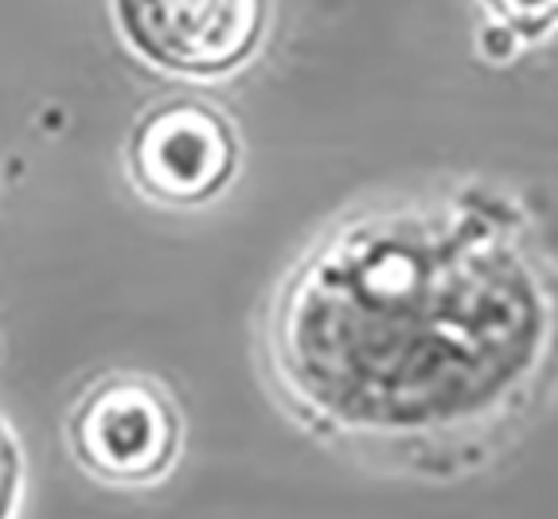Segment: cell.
Returning a JSON list of instances; mask_svg holds the SVG:
<instances>
[{"label":"cell","instance_id":"cell-3","mask_svg":"<svg viewBox=\"0 0 558 519\" xmlns=\"http://www.w3.org/2000/svg\"><path fill=\"white\" fill-rule=\"evenodd\" d=\"M121 39L137 59L180 79H227L258 56L270 0H113Z\"/></svg>","mask_w":558,"mask_h":519},{"label":"cell","instance_id":"cell-4","mask_svg":"<svg viewBox=\"0 0 558 519\" xmlns=\"http://www.w3.org/2000/svg\"><path fill=\"white\" fill-rule=\"evenodd\" d=\"M125 168L149 204L204 207L219 200L239 172V130L215 106L168 98L137 118Z\"/></svg>","mask_w":558,"mask_h":519},{"label":"cell","instance_id":"cell-5","mask_svg":"<svg viewBox=\"0 0 558 519\" xmlns=\"http://www.w3.org/2000/svg\"><path fill=\"white\" fill-rule=\"evenodd\" d=\"M508 36L547 39L558 32V0H481Z\"/></svg>","mask_w":558,"mask_h":519},{"label":"cell","instance_id":"cell-1","mask_svg":"<svg viewBox=\"0 0 558 519\" xmlns=\"http://www.w3.org/2000/svg\"><path fill=\"white\" fill-rule=\"evenodd\" d=\"M262 360L301 430L355 461L465 473L508 445L555 383V269L493 188L375 200L286 269Z\"/></svg>","mask_w":558,"mask_h":519},{"label":"cell","instance_id":"cell-2","mask_svg":"<svg viewBox=\"0 0 558 519\" xmlns=\"http://www.w3.org/2000/svg\"><path fill=\"white\" fill-rule=\"evenodd\" d=\"M66 445L78 469L113 488H149L184 454V414L165 383L106 375L78 395L66 418Z\"/></svg>","mask_w":558,"mask_h":519}]
</instances>
